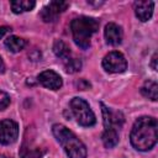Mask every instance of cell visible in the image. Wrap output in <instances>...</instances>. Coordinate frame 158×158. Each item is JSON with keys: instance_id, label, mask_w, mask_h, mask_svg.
I'll return each mask as SVG.
<instances>
[{"instance_id": "obj_1", "label": "cell", "mask_w": 158, "mask_h": 158, "mask_svg": "<svg viewBox=\"0 0 158 158\" xmlns=\"http://www.w3.org/2000/svg\"><path fill=\"white\" fill-rule=\"evenodd\" d=\"M157 120L149 116L139 117L131 130V144L137 151H148L157 143Z\"/></svg>"}, {"instance_id": "obj_2", "label": "cell", "mask_w": 158, "mask_h": 158, "mask_svg": "<svg viewBox=\"0 0 158 158\" xmlns=\"http://www.w3.org/2000/svg\"><path fill=\"white\" fill-rule=\"evenodd\" d=\"M52 132L69 158H86V148L84 143L69 128L57 123L53 125Z\"/></svg>"}, {"instance_id": "obj_3", "label": "cell", "mask_w": 158, "mask_h": 158, "mask_svg": "<svg viewBox=\"0 0 158 158\" xmlns=\"http://www.w3.org/2000/svg\"><path fill=\"white\" fill-rule=\"evenodd\" d=\"M70 30L75 44L86 49L90 46V37L99 30V21L93 17L81 16L72 21Z\"/></svg>"}, {"instance_id": "obj_4", "label": "cell", "mask_w": 158, "mask_h": 158, "mask_svg": "<svg viewBox=\"0 0 158 158\" xmlns=\"http://www.w3.org/2000/svg\"><path fill=\"white\" fill-rule=\"evenodd\" d=\"M70 110L79 125L84 127H90L95 125V115L85 100L80 98H73L70 101Z\"/></svg>"}, {"instance_id": "obj_5", "label": "cell", "mask_w": 158, "mask_h": 158, "mask_svg": "<svg viewBox=\"0 0 158 158\" xmlns=\"http://www.w3.org/2000/svg\"><path fill=\"white\" fill-rule=\"evenodd\" d=\"M102 67L109 73H122L127 68V62L120 52H110L102 59Z\"/></svg>"}, {"instance_id": "obj_6", "label": "cell", "mask_w": 158, "mask_h": 158, "mask_svg": "<svg viewBox=\"0 0 158 158\" xmlns=\"http://www.w3.org/2000/svg\"><path fill=\"white\" fill-rule=\"evenodd\" d=\"M19 136V126L12 120L0 121V144H10Z\"/></svg>"}, {"instance_id": "obj_7", "label": "cell", "mask_w": 158, "mask_h": 158, "mask_svg": "<svg viewBox=\"0 0 158 158\" xmlns=\"http://www.w3.org/2000/svg\"><path fill=\"white\" fill-rule=\"evenodd\" d=\"M68 6H69V2H67V1H51L47 6H44L42 9L41 17L46 22H53L60 12L67 10Z\"/></svg>"}, {"instance_id": "obj_8", "label": "cell", "mask_w": 158, "mask_h": 158, "mask_svg": "<svg viewBox=\"0 0 158 158\" xmlns=\"http://www.w3.org/2000/svg\"><path fill=\"white\" fill-rule=\"evenodd\" d=\"M38 81L47 89L57 90L62 86V78L53 70H44L38 75Z\"/></svg>"}, {"instance_id": "obj_9", "label": "cell", "mask_w": 158, "mask_h": 158, "mask_svg": "<svg viewBox=\"0 0 158 158\" xmlns=\"http://www.w3.org/2000/svg\"><path fill=\"white\" fill-rule=\"evenodd\" d=\"M104 35H105V40L109 44L117 46L122 41V30L118 25H116L114 22H110L105 26Z\"/></svg>"}, {"instance_id": "obj_10", "label": "cell", "mask_w": 158, "mask_h": 158, "mask_svg": "<svg viewBox=\"0 0 158 158\" xmlns=\"http://www.w3.org/2000/svg\"><path fill=\"white\" fill-rule=\"evenodd\" d=\"M153 7H154V2L153 1H136L135 2V12H136V16L142 22L148 21L152 17Z\"/></svg>"}, {"instance_id": "obj_11", "label": "cell", "mask_w": 158, "mask_h": 158, "mask_svg": "<svg viewBox=\"0 0 158 158\" xmlns=\"http://www.w3.org/2000/svg\"><path fill=\"white\" fill-rule=\"evenodd\" d=\"M141 93L143 96L156 101L158 99V84L156 80H147L141 88Z\"/></svg>"}, {"instance_id": "obj_12", "label": "cell", "mask_w": 158, "mask_h": 158, "mask_svg": "<svg viewBox=\"0 0 158 158\" xmlns=\"http://www.w3.org/2000/svg\"><path fill=\"white\" fill-rule=\"evenodd\" d=\"M5 46L11 52H20L26 46V41L17 36H10L7 40H5Z\"/></svg>"}, {"instance_id": "obj_13", "label": "cell", "mask_w": 158, "mask_h": 158, "mask_svg": "<svg viewBox=\"0 0 158 158\" xmlns=\"http://www.w3.org/2000/svg\"><path fill=\"white\" fill-rule=\"evenodd\" d=\"M36 2L32 0H16L11 1V9L15 14H21L25 11H30L35 7Z\"/></svg>"}, {"instance_id": "obj_14", "label": "cell", "mask_w": 158, "mask_h": 158, "mask_svg": "<svg viewBox=\"0 0 158 158\" xmlns=\"http://www.w3.org/2000/svg\"><path fill=\"white\" fill-rule=\"evenodd\" d=\"M53 52H54V54H56L58 58H60V59H63V60H68V59H69L70 49H69V47H68L63 41H60V40H57V41L54 42V44H53Z\"/></svg>"}, {"instance_id": "obj_15", "label": "cell", "mask_w": 158, "mask_h": 158, "mask_svg": "<svg viewBox=\"0 0 158 158\" xmlns=\"http://www.w3.org/2000/svg\"><path fill=\"white\" fill-rule=\"evenodd\" d=\"M102 142H104L106 148H112L114 146H116L118 142V131H116V130L104 131Z\"/></svg>"}, {"instance_id": "obj_16", "label": "cell", "mask_w": 158, "mask_h": 158, "mask_svg": "<svg viewBox=\"0 0 158 158\" xmlns=\"http://www.w3.org/2000/svg\"><path fill=\"white\" fill-rule=\"evenodd\" d=\"M80 68H81V62L77 58L68 59V62L65 63V70L68 73H77L80 70Z\"/></svg>"}, {"instance_id": "obj_17", "label": "cell", "mask_w": 158, "mask_h": 158, "mask_svg": "<svg viewBox=\"0 0 158 158\" xmlns=\"http://www.w3.org/2000/svg\"><path fill=\"white\" fill-rule=\"evenodd\" d=\"M9 104H10V96L5 91L0 90V110L6 109L9 106Z\"/></svg>"}, {"instance_id": "obj_18", "label": "cell", "mask_w": 158, "mask_h": 158, "mask_svg": "<svg viewBox=\"0 0 158 158\" xmlns=\"http://www.w3.org/2000/svg\"><path fill=\"white\" fill-rule=\"evenodd\" d=\"M9 30H10L9 27H6V26H1V27H0V38H2V37L9 32Z\"/></svg>"}, {"instance_id": "obj_19", "label": "cell", "mask_w": 158, "mask_h": 158, "mask_svg": "<svg viewBox=\"0 0 158 158\" xmlns=\"http://www.w3.org/2000/svg\"><path fill=\"white\" fill-rule=\"evenodd\" d=\"M156 60H157V54H154V56H153V58H152V67H153V69H154V70L157 69V65H156Z\"/></svg>"}, {"instance_id": "obj_20", "label": "cell", "mask_w": 158, "mask_h": 158, "mask_svg": "<svg viewBox=\"0 0 158 158\" xmlns=\"http://www.w3.org/2000/svg\"><path fill=\"white\" fill-rule=\"evenodd\" d=\"M4 70H5V65H4V62H2V59L0 57V73H2Z\"/></svg>"}, {"instance_id": "obj_21", "label": "cell", "mask_w": 158, "mask_h": 158, "mask_svg": "<svg viewBox=\"0 0 158 158\" xmlns=\"http://www.w3.org/2000/svg\"><path fill=\"white\" fill-rule=\"evenodd\" d=\"M0 158H11V157H7V156H0Z\"/></svg>"}]
</instances>
